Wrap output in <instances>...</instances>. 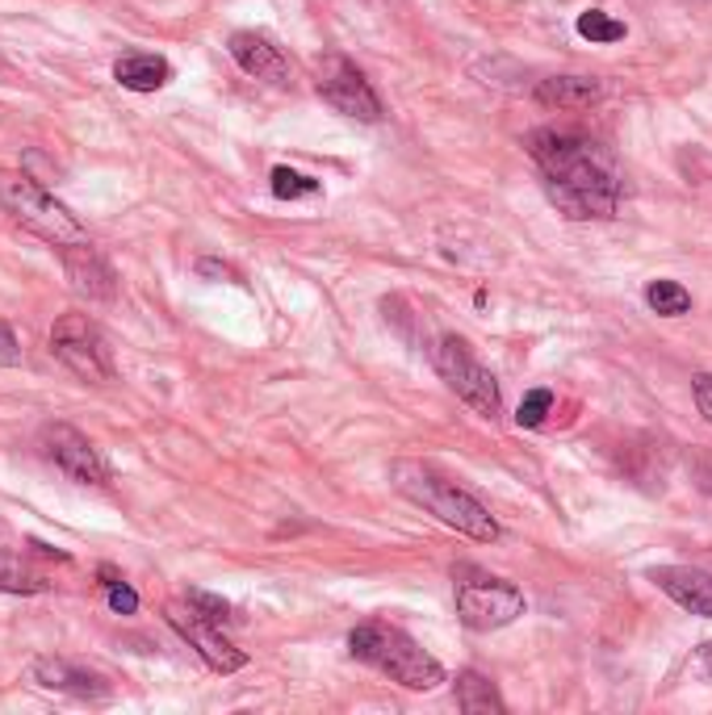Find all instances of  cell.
<instances>
[{
	"instance_id": "ba28073f",
	"label": "cell",
	"mask_w": 712,
	"mask_h": 715,
	"mask_svg": "<svg viewBox=\"0 0 712 715\" xmlns=\"http://www.w3.org/2000/svg\"><path fill=\"white\" fill-rule=\"evenodd\" d=\"M437 372L444 377V385L462 397L466 406H474L478 415H487V419L499 415L503 397H499V381H494V372L487 369V365H478L474 352H469L457 335H444V340L437 344Z\"/></svg>"
},
{
	"instance_id": "cb8c5ba5",
	"label": "cell",
	"mask_w": 712,
	"mask_h": 715,
	"mask_svg": "<svg viewBox=\"0 0 712 715\" xmlns=\"http://www.w3.org/2000/svg\"><path fill=\"white\" fill-rule=\"evenodd\" d=\"M691 397H696V410L704 415V423L712 427V372H696L691 377Z\"/></svg>"
},
{
	"instance_id": "d6986e66",
	"label": "cell",
	"mask_w": 712,
	"mask_h": 715,
	"mask_svg": "<svg viewBox=\"0 0 712 715\" xmlns=\"http://www.w3.org/2000/svg\"><path fill=\"white\" fill-rule=\"evenodd\" d=\"M625 34H629L625 22L607 17L603 9H587V13H578V38H587V42H621Z\"/></svg>"
},
{
	"instance_id": "603a6c76",
	"label": "cell",
	"mask_w": 712,
	"mask_h": 715,
	"mask_svg": "<svg viewBox=\"0 0 712 715\" xmlns=\"http://www.w3.org/2000/svg\"><path fill=\"white\" fill-rule=\"evenodd\" d=\"M101 578H106V594H110V611H113V615H135V611H138V594H135V590L122 582L113 569H101Z\"/></svg>"
},
{
	"instance_id": "7c38bea8",
	"label": "cell",
	"mask_w": 712,
	"mask_h": 715,
	"mask_svg": "<svg viewBox=\"0 0 712 715\" xmlns=\"http://www.w3.org/2000/svg\"><path fill=\"white\" fill-rule=\"evenodd\" d=\"M226 51L231 59L244 67L247 76L256 79H269V84H290V59L285 51L277 47L269 34H256V29H235L231 34V42H226Z\"/></svg>"
},
{
	"instance_id": "5bb4252c",
	"label": "cell",
	"mask_w": 712,
	"mask_h": 715,
	"mask_svg": "<svg viewBox=\"0 0 712 715\" xmlns=\"http://www.w3.org/2000/svg\"><path fill=\"white\" fill-rule=\"evenodd\" d=\"M34 678H38V687L67 690V694H76V699H106V694H110L101 674L67 662V657H42V662H34Z\"/></svg>"
},
{
	"instance_id": "6da1fadb",
	"label": "cell",
	"mask_w": 712,
	"mask_h": 715,
	"mask_svg": "<svg viewBox=\"0 0 712 715\" xmlns=\"http://www.w3.org/2000/svg\"><path fill=\"white\" fill-rule=\"evenodd\" d=\"M528 156L541 168L545 197L570 222H591V218H616L621 210V181L612 159L603 156L591 138L575 131H545L528 134Z\"/></svg>"
},
{
	"instance_id": "4fadbf2b",
	"label": "cell",
	"mask_w": 712,
	"mask_h": 715,
	"mask_svg": "<svg viewBox=\"0 0 712 715\" xmlns=\"http://www.w3.org/2000/svg\"><path fill=\"white\" fill-rule=\"evenodd\" d=\"M650 582L684 611L712 619V574L691 569V565H658V569H650Z\"/></svg>"
},
{
	"instance_id": "277c9868",
	"label": "cell",
	"mask_w": 712,
	"mask_h": 715,
	"mask_svg": "<svg viewBox=\"0 0 712 715\" xmlns=\"http://www.w3.org/2000/svg\"><path fill=\"white\" fill-rule=\"evenodd\" d=\"M0 206L13 213L26 231L47 238L51 247L88 243V231H84L81 218L67 210L63 201H56V193H47L26 172H0Z\"/></svg>"
},
{
	"instance_id": "d4e9b609",
	"label": "cell",
	"mask_w": 712,
	"mask_h": 715,
	"mask_svg": "<svg viewBox=\"0 0 712 715\" xmlns=\"http://www.w3.org/2000/svg\"><path fill=\"white\" fill-rule=\"evenodd\" d=\"M17 365H22V344H17L13 326L0 322V369H17Z\"/></svg>"
},
{
	"instance_id": "3957f363",
	"label": "cell",
	"mask_w": 712,
	"mask_h": 715,
	"mask_svg": "<svg viewBox=\"0 0 712 715\" xmlns=\"http://www.w3.org/2000/svg\"><path fill=\"white\" fill-rule=\"evenodd\" d=\"M348 653L407 690H437L444 682V665L428 649H419L403 628H390L382 619H369V624L353 628Z\"/></svg>"
},
{
	"instance_id": "4316f807",
	"label": "cell",
	"mask_w": 712,
	"mask_h": 715,
	"mask_svg": "<svg viewBox=\"0 0 712 715\" xmlns=\"http://www.w3.org/2000/svg\"><path fill=\"white\" fill-rule=\"evenodd\" d=\"M696 674L712 682V640H704V644L696 649Z\"/></svg>"
},
{
	"instance_id": "8992f818",
	"label": "cell",
	"mask_w": 712,
	"mask_h": 715,
	"mask_svg": "<svg viewBox=\"0 0 712 715\" xmlns=\"http://www.w3.org/2000/svg\"><path fill=\"white\" fill-rule=\"evenodd\" d=\"M51 356L88 385H110L113 381V352L101 335V326L88 315L59 318L51 326Z\"/></svg>"
},
{
	"instance_id": "ffe728a7",
	"label": "cell",
	"mask_w": 712,
	"mask_h": 715,
	"mask_svg": "<svg viewBox=\"0 0 712 715\" xmlns=\"http://www.w3.org/2000/svg\"><path fill=\"white\" fill-rule=\"evenodd\" d=\"M273 197L277 201H302V197H319V181H310V176H302L294 168H273Z\"/></svg>"
},
{
	"instance_id": "7402d4cb",
	"label": "cell",
	"mask_w": 712,
	"mask_h": 715,
	"mask_svg": "<svg viewBox=\"0 0 712 715\" xmlns=\"http://www.w3.org/2000/svg\"><path fill=\"white\" fill-rule=\"evenodd\" d=\"M549 410H553V394H549V390H528L520 402V410H516V423L541 427L549 419Z\"/></svg>"
},
{
	"instance_id": "9a60e30c",
	"label": "cell",
	"mask_w": 712,
	"mask_h": 715,
	"mask_svg": "<svg viewBox=\"0 0 712 715\" xmlns=\"http://www.w3.org/2000/svg\"><path fill=\"white\" fill-rule=\"evenodd\" d=\"M113 79L131 93H160L168 79H172V63L164 54H147V51H131L113 63Z\"/></svg>"
},
{
	"instance_id": "30bf717a",
	"label": "cell",
	"mask_w": 712,
	"mask_h": 715,
	"mask_svg": "<svg viewBox=\"0 0 712 715\" xmlns=\"http://www.w3.org/2000/svg\"><path fill=\"white\" fill-rule=\"evenodd\" d=\"M164 615H168V624H172L176 632L189 640L193 649H197V657L210 665L214 674H235V669H244V665H247L244 649H235V644L222 636L219 624L201 619V615H197L189 603H168Z\"/></svg>"
},
{
	"instance_id": "7a4b0ae2",
	"label": "cell",
	"mask_w": 712,
	"mask_h": 715,
	"mask_svg": "<svg viewBox=\"0 0 712 715\" xmlns=\"http://www.w3.org/2000/svg\"><path fill=\"white\" fill-rule=\"evenodd\" d=\"M390 481H394V490H398L403 498H412L415 506H423L428 515H437L440 523L457 528L462 535H469V540H478V544H494V540H499V523H494L491 510L478 503L474 494H466L457 481L432 473L428 465H419V460H398V465L390 469Z\"/></svg>"
},
{
	"instance_id": "e0dca14e",
	"label": "cell",
	"mask_w": 712,
	"mask_h": 715,
	"mask_svg": "<svg viewBox=\"0 0 712 715\" xmlns=\"http://www.w3.org/2000/svg\"><path fill=\"white\" fill-rule=\"evenodd\" d=\"M457 707L466 715H503V699H499V690H494L491 678H482L478 669H466V674H457Z\"/></svg>"
},
{
	"instance_id": "9c48e42d",
	"label": "cell",
	"mask_w": 712,
	"mask_h": 715,
	"mask_svg": "<svg viewBox=\"0 0 712 715\" xmlns=\"http://www.w3.org/2000/svg\"><path fill=\"white\" fill-rule=\"evenodd\" d=\"M42 452L56 460L63 473L81 485H110V460L101 456V448L67 423L42 427Z\"/></svg>"
},
{
	"instance_id": "52a82bcc",
	"label": "cell",
	"mask_w": 712,
	"mask_h": 715,
	"mask_svg": "<svg viewBox=\"0 0 712 715\" xmlns=\"http://www.w3.org/2000/svg\"><path fill=\"white\" fill-rule=\"evenodd\" d=\"M315 88L335 113L356 118V122H382V101L373 93V84L365 79V72L344 54H323L315 63Z\"/></svg>"
},
{
	"instance_id": "ac0fdd59",
	"label": "cell",
	"mask_w": 712,
	"mask_h": 715,
	"mask_svg": "<svg viewBox=\"0 0 712 715\" xmlns=\"http://www.w3.org/2000/svg\"><path fill=\"white\" fill-rule=\"evenodd\" d=\"M646 301L650 310L662 318H684L691 310V293L679 285V281H650L646 285Z\"/></svg>"
},
{
	"instance_id": "5b68a950",
	"label": "cell",
	"mask_w": 712,
	"mask_h": 715,
	"mask_svg": "<svg viewBox=\"0 0 712 715\" xmlns=\"http://www.w3.org/2000/svg\"><path fill=\"white\" fill-rule=\"evenodd\" d=\"M524 615V594L503 578L462 569L457 578V619L469 632H499Z\"/></svg>"
},
{
	"instance_id": "484cf974",
	"label": "cell",
	"mask_w": 712,
	"mask_h": 715,
	"mask_svg": "<svg viewBox=\"0 0 712 715\" xmlns=\"http://www.w3.org/2000/svg\"><path fill=\"white\" fill-rule=\"evenodd\" d=\"M197 272L201 276H214V281H235V268L219 264V260H197Z\"/></svg>"
},
{
	"instance_id": "2e32d148",
	"label": "cell",
	"mask_w": 712,
	"mask_h": 715,
	"mask_svg": "<svg viewBox=\"0 0 712 715\" xmlns=\"http://www.w3.org/2000/svg\"><path fill=\"white\" fill-rule=\"evenodd\" d=\"M603 88L587 76H549L537 84V101L545 109H591Z\"/></svg>"
},
{
	"instance_id": "8fae6325",
	"label": "cell",
	"mask_w": 712,
	"mask_h": 715,
	"mask_svg": "<svg viewBox=\"0 0 712 715\" xmlns=\"http://www.w3.org/2000/svg\"><path fill=\"white\" fill-rule=\"evenodd\" d=\"M59 260H63V272L72 281V289L88 297V301H113L118 297V276H113L110 260L88 243H72V247H59Z\"/></svg>"
},
{
	"instance_id": "44dd1931",
	"label": "cell",
	"mask_w": 712,
	"mask_h": 715,
	"mask_svg": "<svg viewBox=\"0 0 712 715\" xmlns=\"http://www.w3.org/2000/svg\"><path fill=\"white\" fill-rule=\"evenodd\" d=\"M185 603H189V607L197 611L201 619L219 624V628L226 624V619H235V615H231V603H226V599L210 594V590H197V585H193V590H185Z\"/></svg>"
}]
</instances>
